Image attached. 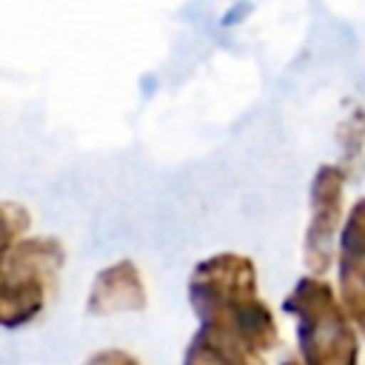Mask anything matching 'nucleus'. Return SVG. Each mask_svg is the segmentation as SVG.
Segmentation results:
<instances>
[{
  "mask_svg": "<svg viewBox=\"0 0 365 365\" xmlns=\"http://www.w3.org/2000/svg\"><path fill=\"white\" fill-rule=\"evenodd\" d=\"M279 365H302L299 359H285V362H279Z\"/></svg>",
  "mask_w": 365,
  "mask_h": 365,
  "instance_id": "obj_11",
  "label": "nucleus"
},
{
  "mask_svg": "<svg viewBox=\"0 0 365 365\" xmlns=\"http://www.w3.org/2000/svg\"><path fill=\"white\" fill-rule=\"evenodd\" d=\"M336 297L365 336V197H359L345 214L336 240Z\"/></svg>",
  "mask_w": 365,
  "mask_h": 365,
  "instance_id": "obj_5",
  "label": "nucleus"
},
{
  "mask_svg": "<svg viewBox=\"0 0 365 365\" xmlns=\"http://www.w3.org/2000/svg\"><path fill=\"white\" fill-rule=\"evenodd\" d=\"M188 302L200 325L234 334L262 354L279 342L274 311L257 288V265L245 254L220 251L200 259L188 277Z\"/></svg>",
  "mask_w": 365,
  "mask_h": 365,
  "instance_id": "obj_1",
  "label": "nucleus"
},
{
  "mask_svg": "<svg viewBox=\"0 0 365 365\" xmlns=\"http://www.w3.org/2000/svg\"><path fill=\"white\" fill-rule=\"evenodd\" d=\"M339 145L345 154V168L342 174H354V165L362 163V145H365V108H354L351 117H345L342 128H339Z\"/></svg>",
  "mask_w": 365,
  "mask_h": 365,
  "instance_id": "obj_9",
  "label": "nucleus"
},
{
  "mask_svg": "<svg viewBox=\"0 0 365 365\" xmlns=\"http://www.w3.org/2000/svg\"><path fill=\"white\" fill-rule=\"evenodd\" d=\"M148 305V294H145V282L140 268L131 259H120L106 265L91 288H88V299H86V311L94 317H108V314H123V311H143Z\"/></svg>",
  "mask_w": 365,
  "mask_h": 365,
  "instance_id": "obj_6",
  "label": "nucleus"
},
{
  "mask_svg": "<svg viewBox=\"0 0 365 365\" xmlns=\"http://www.w3.org/2000/svg\"><path fill=\"white\" fill-rule=\"evenodd\" d=\"M31 225V214L20 202H0V265L9 257V251L26 237Z\"/></svg>",
  "mask_w": 365,
  "mask_h": 365,
  "instance_id": "obj_8",
  "label": "nucleus"
},
{
  "mask_svg": "<svg viewBox=\"0 0 365 365\" xmlns=\"http://www.w3.org/2000/svg\"><path fill=\"white\" fill-rule=\"evenodd\" d=\"M345 214V174L339 165L325 163L314 171L308 191V225L302 240V262L311 277H322L334 257Z\"/></svg>",
  "mask_w": 365,
  "mask_h": 365,
  "instance_id": "obj_4",
  "label": "nucleus"
},
{
  "mask_svg": "<svg viewBox=\"0 0 365 365\" xmlns=\"http://www.w3.org/2000/svg\"><path fill=\"white\" fill-rule=\"evenodd\" d=\"M302 365H359V331L325 277H299L282 299Z\"/></svg>",
  "mask_w": 365,
  "mask_h": 365,
  "instance_id": "obj_2",
  "label": "nucleus"
},
{
  "mask_svg": "<svg viewBox=\"0 0 365 365\" xmlns=\"http://www.w3.org/2000/svg\"><path fill=\"white\" fill-rule=\"evenodd\" d=\"M66 251L54 237H23L0 265V328L34 322L51 302Z\"/></svg>",
  "mask_w": 365,
  "mask_h": 365,
  "instance_id": "obj_3",
  "label": "nucleus"
},
{
  "mask_svg": "<svg viewBox=\"0 0 365 365\" xmlns=\"http://www.w3.org/2000/svg\"><path fill=\"white\" fill-rule=\"evenodd\" d=\"M86 365H143V362L134 354H128V351L111 348V351H97Z\"/></svg>",
  "mask_w": 365,
  "mask_h": 365,
  "instance_id": "obj_10",
  "label": "nucleus"
},
{
  "mask_svg": "<svg viewBox=\"0 0 365 365\" xmlns=\"http://www.w3.org/2000/svg\"><path fill=\"white\" fill-rule=\"evenodd\" d=\"M182 365H268L265 354L234 334L200 325L182 351Z\"/></svg>",
  "mask_w": 365,
  "mask_h": 365,
  "instance_id": "obj_7",
  "label": "nucleus"
}]
</instances>
